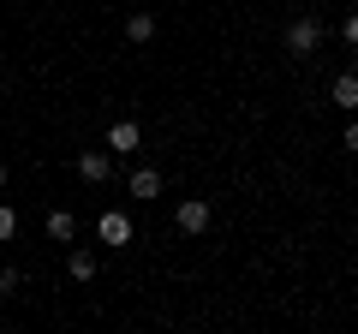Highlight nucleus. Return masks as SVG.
<instances>
[{"label":"nucleus","instance_id":"f257e3e1","mask_svg":"<svg viewBox=\"0 0 358 334\" xmlns=\"http://www.w3.org/2000/svg\"><path fill=\"white\" fill-rule=\"evenodd\" d=\"M317 48H322V18H293V24H287V54L310 60Z\"/></svg>","mask_w":358,"mask_h":334},{"label":"nucleus","instance_id":"f03ea898","mask_svg":"<svg viewBox=\"0 0 358 334\" xmlns=\"http://www.w3.org/2000/svg\"><path fill=\"white\" fill-rule=\"evenodd\" d=\"M108 173H114V150H84V155H78V180L108 185Z\"/></svg>","mask_w":358,"mask_h":334},{"label":"nucleus","instance_id":"7ed1b4c3","mask_svg":"<svg viewBox=\"0 0 358 334\" xmlns=\"http://www.w3.org/2000/svg\"><path fill=\"white\" fill-rule=\"evenodd\" d=\"M96 233H102V245H131V215L126 209H102Z\"/></svg>","mask_w":358,"mask_h":334},{"label":"nucleus","instance_id":"20e7f679","mask_svg":"<svg viewBox=\"0 0 358 334\" xmlns=\"http://www.w3.org/2000/svg\"><path fill=\"white\" fill-rule=\"evenodd\" d=\"M173 227L179 233H203L209 227V203H203V197H185V203L173 209Z\"/></svg>","mask_w":358,"mask_h":334},{"label":"nucleus","instance_id":"39448f33","mask_svg":"<svg viewBox=\"0 0 358 334\" xmlns=\"http://www.w3.org/2000/svg\"><path fill=\"white\" fill-rule=\"evenodd\" d=\"M329 102L346 108V114H358V72H341V78H334V84H329Z\"/></svg>","mask_w":358,"mask_h":334},{"label":"nucleus","instance_id":"423d86ee","mask_svg":"<svg viewBox=\"0 0 358 334\" xmlns=\"http://www.w3.org/2000/svg\"><path fill=\"white\" fill-rule=\"evenodd\" d=\"M42 227H48V239H54V245H72V239H78L72 209H48V221H42Z\"/></svg>","mask_w":358,"mask_h":334},{"label":"nucleus","instance_id":"0eeeda50","mask_svg":"<svg viewBox=\"0 0 358 334\" xmlns=\"http://www.w3.org/2000/svg\"><path fill=\"white\" fill-rule=\"evenodd\" d=\"M138 143H143L138 119H114V126H108V150H138Z\"/></svg>","mask_w":358,"mask_h":334},{"label":"nucleus","instance_id":"6e6552de","mask_svg":"<svg viewBox=\"0 0 358 334\" xmlns=\"http://www.w3.org/2000/svg\"><path fill=\"white\" fill-rule=\"evenodd\" d=\"M131 197H162V173H155V167H138V173H131Z\"/></svg>","mask_w":358,"mask_h":334},{"label":"nucleus","instance_id":"1a4fd4ad","mask_svg":"<svg viewBox=\"0 0 358 334\" xmlns=\"http://www.w3.org/2000/svg\"><path fill=\"white\" fill-rule=\"evenodd\" d=\"M126 36H131V42H150V36H155V13H131V18H126Z\"/></svg>","mask_w":358,"mask_h":334},{"label":"nucleus","instance_id":"9d476101","mask_svg":"<svg viewBox=\"0 0 358 334\" xmlns=\"http://www.w3.org/2000/svg\"><path fill=\"white\" fill-rule=\"evenodd\" d=\"M66 269H72V281H90V275H96V251H72Z\"/></svg>","mask_w":358,"mask_h":334},{"label":"nucleus","instance_id":"9b49d317","mask_svg":"<svg viewBox=\"0 0 358 334\" xmlns=\"http://www.w3.org/2000/svg\"><path fill=\"white\" fill-rule=\"evenodd\" d=\"M13 233H18V209L0 203V239H13Z\"/></svg>","mask_w":358,"mask_h":334},{"label":"nucleus","instance_id":"f8f14e48","mask_svg":"<svg viewBox=\"0 0 358 334\" xmlns=\"http://www.w3.org/2000/svg\"><path fill=\"white\" fill-rule=\"evenodd\" d=\"M18 281H24L18 269H0V293H18Z\"/></svg>","mask_w":358,"mask_h":334},{"label":"nucleus","instance_id":"ddd939ff","mask_svg":"<svg viewBox=\"0 0 358 334\" xmlns=\"http://www.w3.org/2000/svg\"><path fill=\"white\" fill-rule=\"evenodd\" d=\"M341 143H346V155H358V119L346 126V138H341Z\"/></svg>","mask_w":358,"mask_h":334},{"label":"nucleus","instance_id":"4468645a","mask_svg":"<svg viewBox=\"0 0 358 334\" xmlns=\"http://www.w3.org/2000/svg\"><path fill=\"white\" fill-rule=\"evenodd\" d=\"M341 36L352 42V48H358V13H352V18H346V24H341Z\"/></svg>","mask_w":358,"mask_h":334},{"label":"nucleus","instance_id":"2eb2a0df","mask_svg":"<svg viewBox=\"0 0 358 334\" xmlns=\"http://www.w3.org/2000/svg\"><path fill=\"white\" fill-rule=\"evenodd\" d=\"M0 191H6V161H0Z\"/></svg>","mask_w":358,"mask_h":334}]
</instances>
